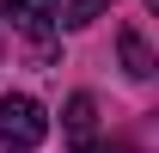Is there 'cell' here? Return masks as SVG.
Listing matches in <instances>:
<instances>
[{
	"label": "cell",
	"mask_w": 159,
	"mask_h": 153,
	"mask_svg": "<svg viewBox=\"0 0 159 153\" xmlns=\"http://www.w3.org/2000/svg\"><path fill=\"white\" fill-rule=\"evenodd\" d=\"M80 153H122V147H110V141H80Z\"/></svg>",
	"instance_id": "6"
},
{
	"label": "cell",
	"mask_w": 159,
	"mask_h": 153,
	"mask_svg": "<svg viewBox=\"0 0 159 153\" xmlns=\"http://www.w3.org/2000/svg\"><path fill=\"white\" fill-rule=\"evenodd\" d=\"M61 129H67V141H92V129H98V98H92V92H74Z\"/></svg>",
	"instance_id": "3"
},
{
	"label": "cell",
	"mask_w": 159,
	"mask_h": 153,
	"mask_svg": "<svg viewBox=\"0 0 159 153\" xmlns=\"http://www.w3.org/2000/svg\"><path fill=\"white\" fill-rule=\"evenodd\" d=\"M122 67H129V80H153V49L141 31H122Z\"/></svg>",
	"instance_id": "4"
},
{
	"label": "cell",
	"mask_w": 159,
	"mask_h": 153,
	"mask_svg": "<svg viewBox=\"0 0 159 153\" xmlns=\"http://www.w3.org/2000/svg\"><path fill=\"white\" fill-rule=\"evenodd\" d=\"M49 6H55V25H92L110 0H49Z\"/></svg>",
	"instance_id": "5"
},
{
	"label": "cell",
	"mask_w": 159,
	"mask_h": 153,
	"mask_svg": "<svg viewBox=\"0 0 159 153\" xmlns=\"http://www.w3.org/2000/svg\"><path fill=\"white\" fill-rule=\"evenodd\" d=\"M0 12L19 25L31 43H43L49 31H55V6H49V0H0Z\"/></svg>",
	"instance_id": "2"
},
{
	"label": "cell",
	"mask_w": 159,
	"mask_h": 153,
	"mask_svg": "<svg viewBox=\"0 0 159 153\" xmlns=\"http://www.w3.org/2000/svg\"><path fill=\"white\" fill-rule=\"evenodd\" d=\"M43 135H49V116H43L37 98H25V92H6V98H0V147H6V153L43 147Z\"/></svg>",
	"instance_id": "1"
}]
</instances>
